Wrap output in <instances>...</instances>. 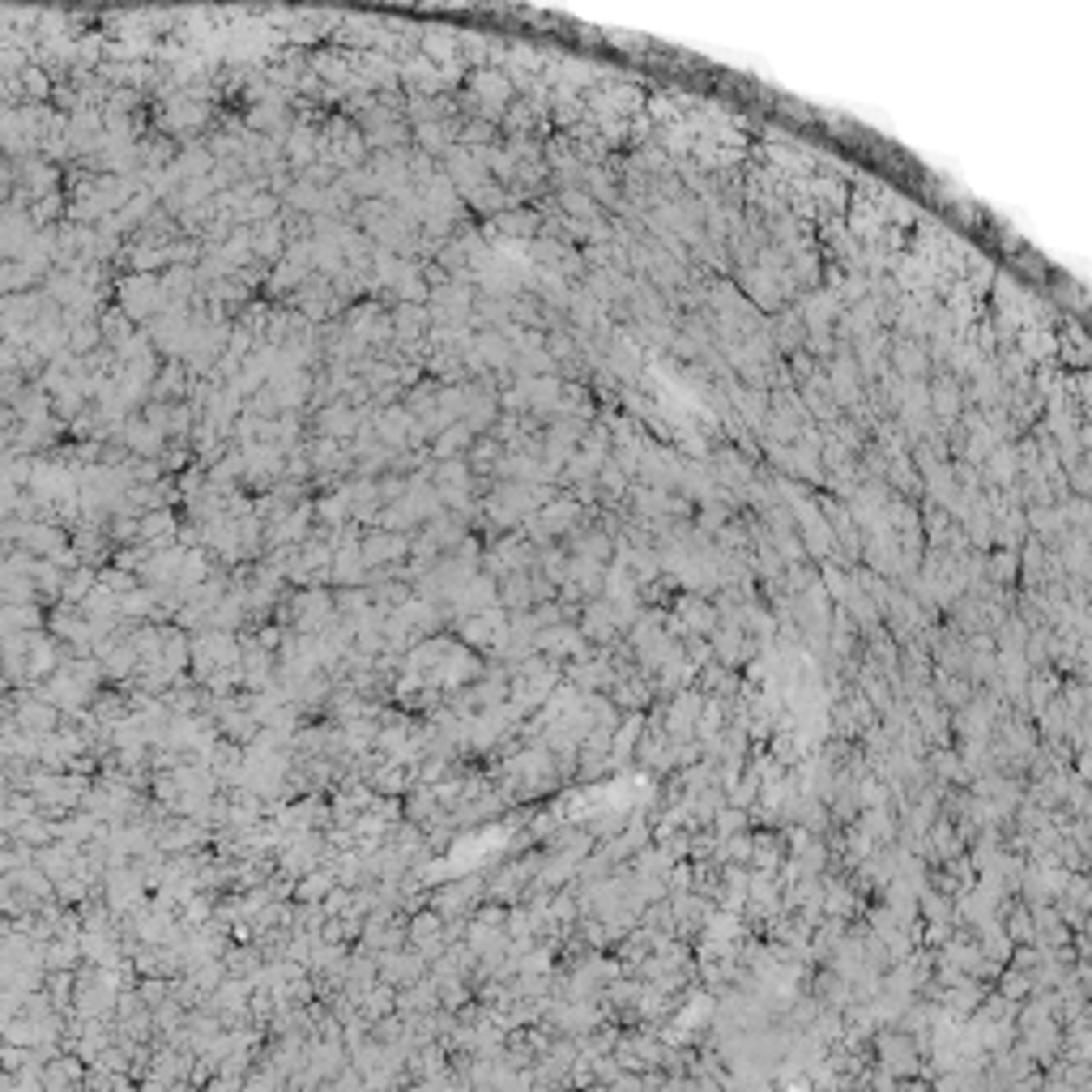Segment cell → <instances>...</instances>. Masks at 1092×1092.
<instances>
[{"mask_svg": "<svg viewBox=\"0 0 1092 1092\" xmlns=\"http://www.w3.org/2000/svg\"><path fill=\"white\" fill-rule=\"evenodd\" d=\"M1007 939L1011 944H1033V909L1024 905V900H1016L1011 905V913H1007Z\"/></svg>", "mask_w": 1092, "mask_h": 1092, "instance_id": "cell-2", "label": "cell"}, {"mask_svg": "<svg viewBox=\"0 0 1092 1092\" xmlns=\"http://www.w3.org/2000/svg\"><path fill=\"white\" fill-rule=\"evenodd\" d=\"M730 516H726V508H704V516H700V530L704 534H717L721 525H726Z\"/></svg>", "mask_w": 1092, "mask_h": 1092, "instance_id": "cell-5", "label": "cell"}, {"mask_svg": "<svg viewBox=\"0 0 1092 1092\" xmlns=\"http://www.w3.org/2000/svg\"><path fill=\"white\" fill-rule=\"evenodd\" d=\"M998 994L1003 998H1011V1003H1024L1029 994H1033V982H1029V973L1024 969H998Z\"/></svg>", "mask_w": 1092, "mask_h": 1092, "instance_id": "cell-3", "label": "cell"}, {"mask_svg": "<svg viewBox=\"0 0 1092 1092\" xmlns=\"http://www.w3.org/2000/svg\"><path fill=\"white\" fill-rule=\"evenodd\" d=\"M503 602H512V606H525L530 602V576H503Z\"/></svg>", "mask_w": 1092, "mask_h": 1092, "instance_id": "cell-4", "label": "cell"}, {"mask_svg": "<svg viewBox=\"0 0 1092 1092\" xmlns=\"http://www.w3.org/2000/svg\"><path fill=\"white\" fill-rule=\"evenodd\" d=\"M679 619H683V628L695 632V636H713V628L721 623V615H717L713 597H704V594L679 597Z\"/></svg>", "mask_w": 1092, "mask_h": 1092, "instance_id": "cell-1", "label": "cell"}]
</instances>
